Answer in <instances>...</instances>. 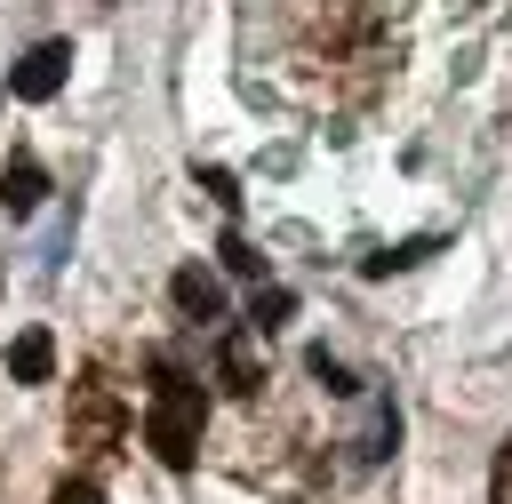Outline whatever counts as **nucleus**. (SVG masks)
I'll return each instance as SVG.
<instances>
[{
    "instance_id": "nucleus-1",
    "label": "nucleus",
    "mask_w": 512,
    "mask_h": 504,
    "mask_svg": "<svg viewBox=\"0 0 512 504\" xmlns=\"http://www.w3.org/2000/svg\"><path fill=\"white\" fill-rule=\"evenodd\" d=\"M200 424H208V392H200L176 360H160V368H152V408H144V448H152L168 472H192V464H200Z\"/></svg>"
},
{
    "instance_id": "nucleus-2",
    "label": "nucleus",
    "mask_w": 512,
    "mask_h": 504,
    "mask_svg": "<svg viewBox=\"0 0 512 504\" xmlns=\"http://www.w3.org/2000/svg\"><path fill=\"white\" fill-rule=\"evenodd\" d=\"M120 432H128L120 392H112L104 376H88L80 400H72V448H80V456H104V448H120Z\"/></svg>"
},
{
    "instance_id": "nucleus-3",
    "label": "nucleus",
    "mask_w": 512,
    "mask_h": 504,
    "mask_svg": "<svg viewBox=\"0 0 512 504\" xmlns=\"http://www.w3.org/2000/svg\"><path fill=\"white\" fill-rule=\"evenodd\" d=\"M64 80H72V40H40V48H24V56H16L8 96H16V104H48Z\"/></svg>"
},
{
    "instance_id": "nucleus-4",
    "label": "nucleus",
    "mask_w": 512,
    "mask_h": 504,
    "mask_svg": "<svg viewBox=\"0 0 512 504\" xmlns=\"http://www.w3.org/2000/svg\"><path fill=\"white\" fill-rule=\"evenodd\" d=\"M168 296H176L184 320H216V312H224V280H216L208 264H184V272L168 280Z\"/></svg>"
},
{
    "instance_id": "nucleus-5",
    "label": "nucleus",
    "mask_w": 512,
    "mask_h": 504,
    "mask_svg": "<svg viewBox=\"0 0 512 504\" xmlns=\"http://www.w3.org/2000/svg\"><path fill=\"white\" fill-rule=\"evenodd\" d=\"M216 376H224V392H240V400H256V392H264V360H256V344H248L240 328L216 344Z\"/></svg>"
},
{
    "instance_id": "nucleus-6",
    "label": "nucleus",
    "mask_w": 512,
    "mask_h": 504,
    "mask_svg": "<svg viewBox=\"0 0 512 504\" xmlns=\"http://www.w3.org/2000/svg\"><path fill=\"white\" fill-rule=\"evenodd\" d=\"M40 200H48V168H40L32 152H16V160L0 168V208H8V216H32Z\"/></svg>"
},
{
    "instance_id": "nucleus-7",
    "label": "nucleus",
    "mask_w": 512,
    "mask_h": 504,
    "mask_svg": "<svg viewBox=\"0 0 512 504\" xmlns=\"http://www.w3.org/2000/svg\"><path fill=\"white\" fill-rule=\"evenodd\" d=\"M8 376H16V384H48V376H56V336H48V328H24V336L8 344Z\"/></svg>"
},
{
    "instance_id": "nucleus-8",
    "label": "nucleus",
    "mask_w": 512,
    "mask_h": 504,
    "mask_svg": "<svg viewBox=\"0 0 512 504\" xmlns=\"http://www.w3.org/2000/svg\"><path fill=\"white\" fill-rule=\"evenodd\" d=\"M288 312H296V296H288V288H256V296H248V328H256V336H264V328H280Z\"/></svg>"
},
{
    "instance_id": "nucleus-9",
    "label": "nucleus",
    "mask_w": 512,
    "mask_h": 504,
    "mask_svg": "<svg viewBox=\"0 0 512 504\" xmlns=\"http://www.w3.org/2000/svg\"><path fill=\"white\" fill-rule=\"evenodd\" d=\"M392 440H400V408H392V400H376V416H368V432H360V456L376 464Z\"/></svg>"
},
{
    "instance_id": "nucleus-10",
    "label": "nucleus",
    "mask_w": 512,
    "mask_h": 504,
    "mask_svg": "<svg viewBox=\"0 0 512 504\" xmlns=\"http://www.w3.org/2000/svg\"><path fill=\"white\" fill-rule=\"evenodd\" d=\"M216 256H224V272H240V280H264V256H256L240 232H224V240H216Z\"/></svg>"
},
{
    "instance_id": "nucleus-11",
    "label": "nucleus",
    "mask_w": 512,
    "mask_h": 504,
    "mask_svg": "<svg viewBox=\"0 0 512 504\" xmlns=\"http://www.w3.org/2000/svg\"><path fill=\"white\" fill-rule=\"evenodd\" d=\"M304 368H312V376H320L328 392H360V384H352V368H344V360H336L328 344H312V352H304Z\"/></svg>"
},
{
    "instance_id": "nucleus-12",
    "label": "nucleus",
    "mask_w": 512,
    "mask_h": 504,
    "mask_svg": "<svg viewBox=\"0 0 512 504\" xmlns=\"http://www.w3.org/2000/svg\"><path fill=\"white\" fill-rule=\"evenodd\" d=\"M200 192H208L216 208H240V176H232V168H200Z\"/></svg>"
},
{
    "instance_id": "nucleus-13",
    "label": "nucleus",
    "mask_w": 512,
    "mask_h": 504,
    "mask_svg": "<svg viewBox=\"0 0 512 504\" xmlns=\"http://www.w3.org/2000/svg\"><path fill=\"white\" fill-rule=\"evenodd\" d=\"M424 256H432V240H400V248L368 256V272H400V264H424Z\"/></svg>"
},
{
    "instance_id": "nucleus-14",
    "label": "nucleus",
    "mask_w": 512,
    "mask_h": 504,
    "mask_svg": "<svg viewBox=\"0 0 512 504\" xmlns=\"http://www.w3.org/2000/svg\"><path fill=\"white\" fill-rule=\"evenodd\" d=\"M48 504H104V488H96V480H88V472H64V480H56V496H48Z\"/></svg>"
},
{
    "instance_id": "nucleus-15",
    "label": "nucleus",
    "mask_w": 512,
    "mask_h": 504,
    "mask_svg": "<svg viewBox=\"0 0 512 504\" xmlns=\"http://www.w3.org/2000/svg\"><path fill=\"white\" fill-rule=\"evenodd\" d=\"M488 504H512V440L496 448V472H488Z\"/></svg>"
},
{
    "instance_id": "nucleus-16",
    "label": "nucleus",
    "mask_w": 512,
    "mask_h": 504,
    "mask_svg": "<svg viewBox=\"0 0 512 504\" xmlns=\"http://www.w3.org/2000/svg\"><path fill=\"white\" fill-rule=\"evenodd\" d=\"M464 8H480V0H464Z\"/></svg>"
}]
</instances>
